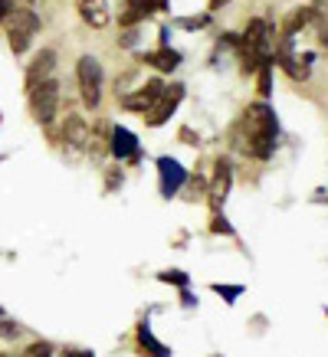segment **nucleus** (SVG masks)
<instances>
[{"instance_id": "1", "label": "nucleus", "mask_w": 328, "mask_h": 357, "mask_svg": "<svg viewBox=\"0 0 328 357\" xmlns=\"http://www.w3.org/2000/svg\"><path fill=\"white\" fill-rule=\"evenodd\" d=\"M243 131H246L243 151L250 158H256V161L273 158L276 138H279V121H276V112L266 102H253L250 109L243 112Z\"/></svg>"}, {"instance_id": "2", "label": "nucleus", "mask_w": 328, "mask_h": 357, "mask_svg": "<svg viewBox=\"0 0 328 357\" xmlns=\"http://www.w3.org/2000/svg\"><path fill=\"white\" fill-rule=\"evenodd\" d=\"M3 26H7V43H10V50L20 56L30 50L33 36L40 33V17H36V10H30V7H13V13L3 20Z\"/></svg>"}, {"instance_id": "3", "label": "nucleus", "mask_w": 328, "mask_h": 357, "mask_svg": "<svg viewBox=\"0 0 328 357\" xmlns=\"http://www.w3.org/2000/svg\"><path fill=\"white\" fill-rule=\"evenodd\" d=\"M30 112L40 125H50L56 119V112H59V82L56 79H46L30 89Z\"/></svg>"}, {"instance_id": "4", "label": "nucleus", "mask_w": 328, "mask_h": 357, "mask_svg": "<svg viewBox=\"0 0 328 357\" xmlns=\"http://www.w3.org/2000/svg\"><path fill=\"white\" fill-rule=\"evenodd\" d=\"M76 76L79 89H82V102L89 109H98V102H102V63L96 56H82L76 66Z\"/></svg>"}, {"instance_id": "5", "label": "nucleus", "mask_w": 328, "mask_h": 357, "mask_svg": "<svg viewBox=\"0 0 328 357\" xmlns=\"http://www.w3.org/2000/svg\"><path fill=\"white\" fill-rule=\"evenodd\" d=\"M181 98H184V86L181 82H174V86H164V92H161V98L151 105V112L144 115V121L151 125V128H158V125H164V121L174 115V109L181 105Z\"/></svg>"}, {"instance_id": "6", "label": "nucleus", "mask_w": 328, "mask_h": 357, "mask_svg": "<svg viewBox=\"0 0 328 357\" xmlns=\"http://www.w3.org/2000/svg\"><path fill=\"white\" fill-rule=\"evenodd\" d=\"M158 174H161V194L171 200V197L181 190V187L187 184V171H184V164L174 161V158H158Z\"/></svg>"}, {"instance_id": "7", "label": "nucleus", "mask_w": 328, "mask_h": 357, "mask_svg": "<svg viewBox=\"0 0 328 357\" xmlns=\"http://www.w3.org/2000/svg\"><path fill=\"white\" fill-rule=\"evenodd\" d=\"M161 92H164V82H161V79H151V82H144L135 96L121 98V105H125L128 112H142V115H148V112H151V105L161 98Z\"/></svg>"}, {"instance_id": "8", "label": "nucleus", "mask_w": 328, "mask_h": 357, "mask_svg": "<svg viewBox=\"0 0 328 357\" xmlns=\"http://www.w3.org/2000/svg\"><path fill=\"white\" fill-rule=\"evenodd\" d=\"M230 184H233V167H230L227 158H217V164H214V181H210V206H214V210L223 206V200H227V194H230Z\"/></svg>"}, {"instance_id": "9", "label": "nucleus", "mask_w": 328, "mask_h": 357, "mask_svg": "<svg viewBox=\"0 0 328 357\" xmlns=\"http://www.w3.org/2000/svg\"><path fill=\"white\" fill-rule=\"evenodd\" d=\"M109 151L115 154L119 161H125V158L138 161V158H142V151H138V138H135L128 128H121V125H115V128L109 131Z\"/></svg>"}, {"instance_id": "10", "label": "nucleus", "mask_w": 328, "mask_h": 357, "mask_svg": "<svg viewBox=\"0 0 328 357\" xmlns=\"http://www.w3.org/2000/svg\"><path fill=\"white\" fill-rule=\"evenodd\" d=\"M76 10H79V17L92 26V30H102V26H109V23H112L109 0H79Z\"/></svg>"}, {"instance_id": "11", "label": "nucleus", "mask_w": 328, "mask_h": 357, "mask_svg": "<svg viewBox=\"0 0 328 357\" xmlns=\"http://www.w3.org/2000/svg\"><path fill=\"white\" fill-rule=\"evenodd\" d=\"M89 125L82 115H66L63 121V141L66 148H73V151H82V148H89Z\"/></svg>"}, {"instance_id": "12", "label": "nucleus", "mask_w": 328, "mask_h": 357, "mask_svg": "<svg viewBox=\"0 0 328 357\" xmlns=\"http://www.w3.org/2000/svg\"><path fill=\"white\" fill-rule=\"evenodd\" d=\"M56 66V53L53 50H40V56L30 63V69H27V89L40 86V82H46V79H53L50 73H53Z\"/></svg>"}, {"instance_id": "13", "label": "nucleus", "mask_w": 328, "mask_h": 357, "mask_svg": "<svg viewBox=\"0 0 328 357\" xmlns=\"http://www.w3.org/2000/svg\"><path fill=\"white\" fill-rule=\"evenodd\" d=\"M154 10H158V0H128L125 10L119 13V23L121 26H135V23L148 20Z\"/></svg>"}, {"instance_id": "14", "label": "nucleus", "mask_w": 328, "mask_h": 357, "mask_svg": "<svg viewBox=\"0 0 328 357\" xmlns=\"http://www.w3.org/2000/svg\"><path fill=\"white\" fill-rule=\"evenodd\" d=\"M144 63L154 66L158 73H174L177 66H181V53H177V50L161 46V50H154V53H144Z\"/></svg>"}, {"instance_id": "15", "label": "nucleus", "mask_w": 328, "mask_h": 357, "mask_svg": "<svg viewBox=\"0 0 328 357\" xmlns=\"http://www.w3.org/2000/svg\"><path fill=\"white\" fill-rule=\"evenodd\" d=\"M138 344H142L144 354H151V357H171V351L158 341V337L151 335V328H148V321H142L138 325Z\"/></svg>"}, {"instance_id": "16", "label": "nucleus", "mask_w": 328, "mask_h": 357, "mask_svg": "<svg viewBox=\"0 0 328 357\" xmlns=\"http://www.w3.org/2000/svg\"><path fill=\"white\" fill-rule=\"evenodd\" d=\"M312 23V7H299V10H292V17L285 20L283 26V40H292L295 33L302 30V26H308Z\"/></svg>"}, {"instance_id": "17", "label": "nucleus", "mask_w": 328, "mask_h": 357, "mask_svg": "<svg viewBox=\"0 0 328 357\" xmlns=\"http://www.w3.org/2000/svg\"><path fill=\"white\" fill-rule=\"evenodd\" d=\"M312 23H318V43L328 50V10L312 7Z\"/></svg>"}, {"instance_id": "18", "label": "nucleus", "mask_w": 328, "mask_h": 357, "mask_svg": "<svg viewBox=\"0 0 328 357\" xmlns=\"http://www.w3.org/2000/svg\"><path fill=\"white\" fill-rule=\"evenodd\" d=\"M256 73H260V96L269 98L273 96V63H262Z\"/></svg>"}, {"instance_id": "19", "label": "nucleus", "mask_w": 328, "mask_h": 357, "mask_svg": "<svg viewBox=\"0 0 328 357\" xmlns=\"http://www.w3.org/2000/svg\"><path fill=\"white\" fill-rule=\"evenodd\" d=\"M158 282H167V285H177V289H187L191 275L181 272V269H164V272H158Z\"/></svg>"}, {"instance_id": "20", "label": "nucleus", "mask_w": 328, "mask_h": 357, "mask_svg": "<svg viewBox=\"0 0 328 357\" xmlns=\"http://www.w3.org/2000/svg\"><path fill=\"white\" fill-rule=\"evenodd\" d=\"M20 335H23V328L17 325V321H10V318L0 321V337H3V341H17Z\"/></svg>"}, {"instance_id": "21", "label": "nucleus", "mask_w": 328, "mask_h": 357, "mask_svg": "<svg viewBox=\"0 0 328 357\" xmlns=\"http://www.w3.org/2000/svg\"><path fill=\"white\" fill-rule=\"evenodd\" d=\"M214 292L217 295H223V302H237V298H240L243 295V285H214Z\"/></svg>"}, {"instance_id": "22", "label": "nucleus", "mask_w": 328, "mask_h": 357, "mask_svg": "<svg viewBox=\"0 0 328 357\" xmlns=\"http://www.w3.org/2000/svg\"><path fill=\"white\" fill-rule=\"evenodd\" d=\"M23 357H53V347L46 344V341H36V344L27 347V354Z\"/></svg>"}, {"instance_id": "23", "label": "nucleus", "mask_w": 328, "mask_h": 357, "mask_svg": "<svg viewBox=\"0 0 328 357\" xmlns=\"http://www.w3.org/2000/svg\"><path fill=\"white\" fill-rule=\"evenodd\" d=\"M210 229H214V233H223V236H233V227H230V220L227 217H214V223H210Z\"/></svg>"}, {"instance_id": "24", "label": "nucleus", "mask_w": 328, "mask_h": 357, "mask_svg": "<svg viewBox=\"0 0 328 357\" xmlns=\"http://www.w3.org/2000/svg\"><path fill=\"white\" fill-rule=\"evenodd\" d=\"M207 23H210V17L204 13V17H187V20H181V26H184V30H200V26H207Z\"/></svg>"}, {"instance_id": "25", "label": "nucleus", "mask_w": 328, "mask_h": 357, "mask_svg": "<svg viewBox=\"0 0 328 357\" xmlns=\"http://www.w3.org/2000/svg\"><path fill=\"white\" fill-rule=\"evenodd\" d=\"M63 357H96L92 351H82V347H66Z\"/></svg>"}, {"instance_id": "26", "label": "nucleus", "mask_w": 328, "mask_h": 357, "mask_svg": "<svg viewBox=\"0 0 328 357\" xmlns=\"http://www.w3.org/2000/svg\"><path fill=\"white\" fill-rule=\"evenodd\" d=\"M10 13H13V0H0V23L7 20Z\"/></svg>"}, {"instance_id": "27", "label": "nucleus", "mask_w": 328, "mask_h": 357, "mask_svg": "<svg viewBox=\"0 0 328 357\" xmlns=\"http://www.w3.org/2000/svg\"><path fill=\"white\" fill-rule=\"evenodd\" d=\"M181 141H187V144H197L200 138H197V135H194L191 128H181Z\"/></svg>"}, {"instance_id": "28", "label": "nucleus", "mask_w": 328, "mask_h": 357, "mask_svg": "<svg viewBox=\"0 0 328 357\" xmlns=\"http://www.w3.org/2000/svg\"><path fill=\"white\" fill-rule=\"evenodd\" d=\"M181 302H184L187 308H194V305H197V298H194V295H191V292H187V289H184V292H181Z\"/></svg>"}, {"instance_id": "29", "label": "nucleus", "mask_w": 328, "mask_h": 357, "mask_svg": "<svg viewBox=\"0 0 328 357\" xmlns=\"http://www.w3.org/2000/svg\"><path fill=\"white\" fill-rule=\"evenodd\" d=\"M121 184V174H115V171H112L109 174V190H115V187H119Z\"/></svg>"}, {"instance_id": "30", "label": "nucleus", "mask_w": 328, "mask_h": 357, "mask_svg": "<svg viewBox=\"0 0 328 357\" xmlns=\"http://www.w3.org/2000/svg\"><path fill=\"white\" fill-rule=\"evenodd\" d=\"M223 3H227V0H210V10H220Z\"/></svg>"}, {"instance_id": "31", "label": "nucleus", "mask_w": 328, "mask_h": 357, "mask_svg": "<svg viewBox=\"0 0 328 357\" xmlns=\"http://www.w3.org/2000/svg\"><path fill=\"white\" fill-rule=\"evenodd\" d=\"M0 357H10V354H0Z\"/></svg>"}]
</instances>
